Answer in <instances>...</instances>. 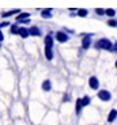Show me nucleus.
<instances>
[{
	"mask_svg": "<svg viewBox=\"0 0 117 125\" xmlns=\"http://www.w3.org/2000/svg\"><path fill=\"white\" fill-rule=\"evenodd\" d=\"M51 34H53V33H49L48 35H46V37H44V44H46V47L52 48V47H53V38H52V35H51Z\"/></svg>",
	"mask_w": 117,
	"mask_h": 125,
	"instance_id": "8",
	"label": "nucleus"
},
{
	"mask_svg": "<svg viewBox=\"0 0 117 125\" xmlns=\"http://www.w3.org/2000/svg\"><path fill=\"white\" fill-rule=\"evenodd\" d=\"M44 55H46L47 60H52V59H53V51H52V48L46 47V48H44Z\"/></svg>",
	"mask_w": 117,
	"mask_h": 125,
	"instance_id": "12",
	"label": "nucleus"
},
{
	"mask_svg": "<svg viewBox=\"0 0 117 125\" xmlns=\"http://www.w3.org/2000/svg\"><path fill=\"white\" fill-rule=\"evenodd\" d=\"M94 47L96 50H104V51H109V52H113V43L109 41L108 38H101L98 42L94 43Z\"/></svg>",
	"mask_w": 117,
	"mask_h": 125,
	"instance_id": "1",
	"label": "nucleus"
},
{
	"mask_svg": "<svg viewBox=\"0 0 117 125\" xmlns=\"http://www.w3.org/2000/svg\"><path fill=\"white\" fill-rule=\"evenodd\" d=\"M42 89L44 90V91H49V90L52 89V82H51L49 80L43 81V83H42Z\"/></svg>",
	"mask_w": 117,
	"mask_h": 125,
	"instance_id": "11",
	"label": "nucleus"
},
{
	"mask_svg": "<svg viewBox=\"0 0 117 125\" xmlns=\"http://www.w3.org/2000/svg\"><path fill=\"white\" fill-rule=\"evenodd\" d=\"M16 13H21V10H20V9H12V10H8V12H3L1 17L7 18V17H10V16H14Z\"/></svg>",
	"mask_w": 117,
	"mask_h": 125,
	"instance_id": "10",
	"label": "nucleus"
},
{
	"mask_svg": "<svg viewBox=\"0 0 117 125\" xmlns=\"http://www.w3.org/2000/svg\"><path fill=\"white\" fill-rule=\"evenodd\" d=\"M116 12H117V10L113 9V8H107V9H105V14H107L109 18H115Z\"/></svg>",
	"mask_w": 117,
	"mask_h": 125,
	"instance_id": "16",
	"label": "nucleus"
},
{
	"mask_svg": "<svg viewBox=\"0 0 117 125\" xmlns=\"http://www.w3.org/2000/svg\"><path fill=\"white\" fill-rule=\"evenodd\" d=\"M88 86H90V89H92V90L99 89V80H98V77H95V76L90 77L88 78Z\"/></svg>",
	"mask_w": 117,
	"mask_h": 125,
	"instance_id": "5",
	"label": "nucleus"
},
{
	"mask_svg": "<svg viewBox=\"0 0 117 125\" xmlns=\"http://www.w3.org/2000/svg\"><path fill=\"white\" fill-rule=\"evenodd\" d=\"M70 99V98H69V95H68V94H66V95H65V98H64V102H68Z\"/></svg>",
	"mask_w": 117,
	"mask_h": 125,
	"instance_id": "26",
	"label": "nucleus"
},
{
	"mask_svg": "<svg viewBox=\"0 0 117 125\" xmlns=\"http://www.w3.org/2000/svg\"><path fill=\"white\" fill-rule=\"evenodd\" d=\"M82 108H83V105H82V99H81V98H78L77 102H76V112H77V115H79V113H81Z\"/></svg>",
	"mask_w": 117,
	"mask_h": 125,
	"instance_id": "15",
	"label": "nucleus"
},
{
	"mask_svg": "<svg viewBox=\"0 0 117 125\" xmlns=\"http://www.w3.org/2000/svg\"><path fill=\"white\" fill-rule=\"evenodd\" d=\"M107 25L109 27H117V20L115 18H109L108 21H107Z\"/></svg>",
	"mask_w": 117,
	"mask_h": 125,
	"instance_id": "19",
	"label": "nucleus"
},
{
	"mask_svg": "<svg viewBox=\"0 0 117 125\" xmlns=\"http://www.w3.org/2000/svg\"><path fill=\"white\" fill-rule=\"evenodd\" d=\"M18 23H22V25H26V23H30V18H26V20H21V21H17Z\"/></svg>",
	"mask_w": 117,
	"mask_h": 125,
	"instance_id": "23",
	"label": "nucleus"
},
{
	"mask_svg": "<svg viewBox=\"0 0 117 125\" xmlns=\"http://www.w3.org/2000/svg\"><path fill=\"white\" fill-rule=\"evenodd\" d=\"M8 26H10L9 21H3L1 23H0V29H3V27H8Z\"/></svg>",
	"mask_w": 117,
	"mask_h": 125,
	"instance_id": "22",
	"label": "nucleus"
},
{
	"mask_svg": "<svg viewBox=\"0 0 117 125\" xmlns=\"http://www.w3.org/2000/svg\"><path fill=\"white\" fill-rule=\"evenodd\" d=\"M92 35L94 34H82V42H81L82 50H88L90 47H91V44H92V41H91Z\"/></svg>",
	"mask_w": 117,
	"mask_h": 125,
	"instance_id": "2",
	"label": "nucleus"
},
{
	"mask_svg": "<svg viewBox=\"0 0 117 125\" xmlns=\"http://www.w3.org/2000/svg\"><path fill=\"white\" fill-rule=\"evenodd\" d=\"M0 48H1V42H0Z\"/></svg>",
	"mask_w": 117,
	"mask_h": 125,
	"instance_id": "28",
	"label": "nucleus"
},
{
	"mask_svg": "<svg viewBox=\"0 0 117 125\" xmlns=\"http://www.w3.org/2000/svg\"><path fill=\"white\" fill-rule=\"evenodd\" d=\"M18 30H20V27H18V22H17V23H12V25H10V34H13V35H18Z\"/></svg>",
	"mask_w": 117,
	"mask_h": 125,
	"instance_id": "17",
	"label": "nucleus"
},
{
	"mask_svg": "<svg viewBox=\"0 0 117 125\" xmlns=\"http://www.w3.org/2000/svg\"><path fill=\"white\" fill-rule=\"evenodd\" d=\"M115 65H116V68H117V60L115 61Z\"/></svg>",
	"mask_w": 117,
	"mask_h": 125,
	"instance_id": "27",
	"label": "nucleus"
},
{
	"mask_svg": "<svg viewBox=\"0 0 117 125\" xmlns=\"http://www.w3.org/2000/svg\"><path fill=\"white\" fill-rule=\"evenodd\" d=\"M77 16L78 17H87L88 10L86 9V8H79V9H77Z\"/></svg>",
	"mask_w": 117,
	"mask_h": 125,
	"instance_id": "13",
	"label": "nucleus"
},
{
	"mask_svg": "<svg viewBox=\"0 0 117 125\" xmlns=\"http://www.w3.org/2000/svg\"><path fill=\"white\" fill-rule=\"evenodd\" d=\"M55 38H56L57 42L60 43H66L69 41V35L66 34V31H62V30H58L55 33Z\"/></svg>",
	"mask_w": 117,
	"mask_h": 125,
	"instance_id": "3",
	"label": "nucleus"
},
{
	"mask_svg": "<svg viewBox=\"0 0 117 125\" xmlns=\"http://www.w3.org/2000/svg\"><path fill=\"white\" fill-rule=\"evenodd\" d=\"M18 35H20L22 39H26V38L30 35V31H29V29H27V27L22 26V27H20V30H18Z\"/></svg>",
	"mask_w": 117,
	"mask_h": 125,
	"instance_id": "7",
	"label": "nucleus"
},
{
	"mask_svg": "<svg viewBox=\"0 0 117 125\" xmlns=\"http://www.w3.org/2000/svg\"><path fill=\"white\" fill-rule=\"evenodd\" d=\"M3 41H4V35L1 33V29H0V42H3Z\"/></svg>",
	"mask_w": 117,
	"mask_h": 125,
	"instance_id": "25",
	"label": "nucleus"
},
{
	"mask_svg": "<svg viewBox=\"0 0 117 125\" xmlns=\"http://www.w3.org/2000/svg\"><path fill=\"white\" fill-rule=\"evenodd\" d=\"M98 98L103 102H109L112 98V94L108 91V90H99L98 91Z\"/></svg>",
	"mask_w": 117,
	"mask_h": 125,
	"instance_id": "4",
	"label": "nucleus"
},
{
	"mask_svg": "<svg viewBox=\"0 0 117 125\" xmlns=\"http://www.w3.org/2000/svg\"><path fill=\"white\" fill-rule=\"evenodd\" d=\"M52 8H44V9H42V13H40V16L43 18H51L52 17Z\"/></svg>",
	"mask_w": 117,
	"mask_h": 125,
	"instance_id": "9",
	"label": "nucleus"
},
{
	"mask_svg": "<svg viewBox=\"0 0 117 125\" xmlns=\"http://www.w3.org/2000/svg\"><path fill=\"white\" fill-rule=\"evenodd\" d=\"M29 31H30V35H31V37H40V35H42L40 29H39L38 26H35V25L30 26V27H29Z\"/></svg>",
	"mask_w": 117,
	"mask_h": 125,
	"instance_id": "6",
	"label": "nucleus"
},
{
	"mask_svg": "<svg viewBox=\"0 0 117 125\" xmlns=\"http://www.w3.org/2000/svg\"><path fill=\"white\" fill-rule=\"evenodd\" d=\"M113 52H115V53H117V42H115V43H113Z\"/></svg>",
	"mask_w": 117,
	"mask_h": 125,
	"instance_id": "24",
	"label": "nucleus"
},
{
	"mask_svg": "<svg viewBox=\"0 0 117 125\" xmlns=\"http://www.w3.org/2000/svg\"><path fill=\"white\" fill-rule=\"evenodd\" d=\"M30 13H26V12H22V13H20L17 17H16V20L17 21H21V20H26V18H30Z\"/></svg>",
	"mask_w": 117,
	"mask_h": 125,
	"instance_id": "18",
	"label": "nucleus"
},
{
	"mask_svg": "<svg viewBox=\"0 0 117 125\" xmlns=\"http://www.w3.org/2000/svg\"><path fill=\"white\" fill-rule=\"evenodd\" d=\"M94 12H95L98 16H104L105 14V9H104V8H95Z\"/></svg>",
	"mask_w": 117,
	"mask_h": 125,
	"instance_id": "21",
	"label": "nucleus"
},
{
	"mask_svg": "<svg viewBox=\"0 0 117 125\" xmlns=\"http://www.w3.org/2000/svg\"><path fill=\"white\" fill-rule=\"evenodd\" d=\"M90 102H91V99H90V96L85 95L83 98H82V105H83V107H86V105H88V104H90Z\"/></svg>",
	"mask_w": 117,
	"mask_h": 125,
	"instance_id": "20",
	"label": "nucleus"
},
{
	"mask_svg": "<svg viewBox=\"0 0 117 125\" xmlns=\"http://www.w3.org/2000/svg\"><path fill=\"white\" fill-rule=\"evenodd\" d=\"M117 117V109H112L108 115V123H113Z\"/></svg>",
	"mask_w": 117,
	"mask_h": 125,
	"instance_id": "14",
	"label": "nucleus"
}]
</instances>
